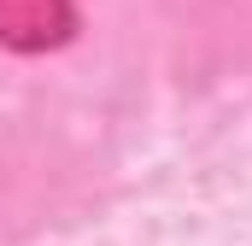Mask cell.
Masks as SVG:
<instances>
[{
    "instance_id": "6da1fadb",
    "label": "cell",
    "mask_w": 252,
    "mask_h": 246,
    "mask_svg": "<svg viewBox=\"0 0 252 246\" xmlns=\"http://www.w3.org/2000/svg\"><path fill=\"white\" fill-rule=\"evenodd\" d=\"M76 30V0H0V47L6 53H53Z\"/></svg>"
}]
</instances>
